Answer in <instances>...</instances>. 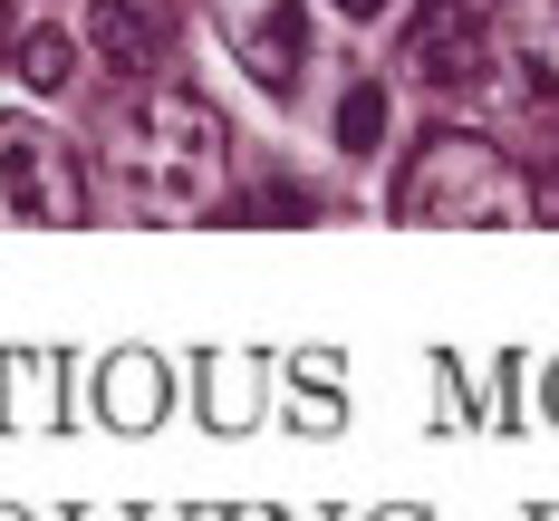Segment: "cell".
<instances>
[{
  "label": "cell",
  "mask_w": 559,
  "mask_h": 521,
  "mask_svg": "<svg viewBox=\"0 0 559 521\" xmlns=\"http://www.w3.org/2000/svg\"><path fill=\"white\" fill-rule=\"evenodd\" d=\"M116 174H126V203L145 223H193L223 203V174H231V126L213 97L193 87H165L126 116V145H116Z\"/></svg>",
  "instance_id": "6da1fadb"
},
{
  "label": "cell",
  "mask_w": 559,
  "mask_h": 521,
  "mask_svg": "<svg viewBox=\"0 0 559 521\" xmlns=\"http://www.w3.org/2000/svg\"><path fill=\"white\" fill-rule=\"evenodd\" d=\"M395 213L405 223H444V232H502L531 213V193H521V174L502 165V145H483V135H435L405 183H395Z\"/></svg>",
  "instance_id": "7a4b0ae2"
},
{
  "label": "cell",
  "mask_w": 559,
  "mask_h": 521,
  "mask_svg": "<svg viewBox=\"0 0 559 521\" xmlns=\"http://www.w3.org/2000/svg\"><path fill=\"white\" fill-rule=\"evenodd\" d=\"M68 232L87 223V174L78 145L39 116H0V232Z\"/></svg>",
  "instance_id": "3957f363"
},
{
  "label": "cell",
  "mask_w": 559,
  "mask_h": 521,
  "mask_svg": "<svg viewBox=\"0 0 559 521\" xmlns=\"http://www.w3.org/2000/svg\"><path fill=\"white\" fill-rule=\"evenodd\" d=\"M405 68L435 78V87H483L492 78V20H483V0H425L415 29H405Z\"/></svg>",
  "instance_id": "277c9868"
},
{
  "label": "cell",
  "mask_w": 559,
  "mask_h": 521,
  "mask_svg": "<svg viewBox=\"0 0 559 521\" xmlns=\"http://www.w3.org/2000/svg\"><path fill=\"white\" fill-rule=\"evenodd\" d=\"M492 68L521 87V107L559 126V0H502L492 10Z\"/></svg>",
  "instance_id": "5b68a950"
},
{
  "label": "cell",
  "mask_w": 559,
  "mask_h": 521,
  "mask_svg": "<svg viewBox=\"0 0 559 521\" xmlns=\"http://www.w3.org/2000/svg\"><path fill=\"white\" fill-rule=\"evenodd\" d=\"M78 49L97 58L107 78H126V87H145V78L165 68V49H174V39H165V20H155L145 0H97V10L78 20Z\"/></svg>",
  "instance_id": "8992f818"
},
{
  "label": "cell",
  "mask_w": 559,
  "mask_h": 521,
  "mask_svg": "<svg viewBox=\"0 0 559 521\" xmlns=\"http://www.w3.org/2000/svg\"><path fill=\"white\" fill-rule=\"evenodd\" d=\"M231 58L251 68V87L289 97V87H299V68H309V20H299L289 0H271V10H251V20L231 29Z\"/></svg>",
  "instance_id": "52a82bcc"
},
{
  "label": "cell",
  "mask_w": 559,
  "mask_h": 521,
  "mask_svg": "<svg viewBox=\"0 0 559 521\" xmlns=\"http://www.w3.org/2000/svg\"><path fill=\"white\" fill-rule=\"evenodd\" d=\"M78 39H68V29H20V78H29V87H39V97H58V87H68V78H78Z\"/></svg>",
  "instance_id": "ba28073f"
},
{
  "label": "cell",
  "mask_w": 559,
  "mask_h": 521,
  "mask_svg": "<svg viewBox=\"0 0 559 521\" xmlns=\"http://www.w3.org/2000/svg\"><path fill=\"white\" fill-rule=\"evenodd\" d=\"M386 145V97L377 87H347V107H337V155H377Z\"/></svg>",
  "instance_id": "9c48e42d"
},
{
  "label": "cell",
  "mask_w": 559,
  "mask_h": 521,
  "mask_svg": "<svg viewBox=\"0 0 559 521\" xmlns=\"http://www.w3.org/2000/svg\"><path fill=\"white\" fill-rule=\"evenodd\" d=\"M329 10H337V20H386L395 0H329Z\"/></svg>",
  "instance_id": "30bf717a"
},
{
  "label": "cell",
  "mask_w": 559,
  "mask_h": 521,
  "mask_svg": "<svg viewBox=\"0 0 559 521\" xmlns=\"http://www.w3.org/2000/svg\"><path fill=\"white\" fill-rule=\"evenodd\" d=\"M0 29H10V0H0Z\"/></svg>",
  "instance_id": "8fae6325"
}]
</instances>
